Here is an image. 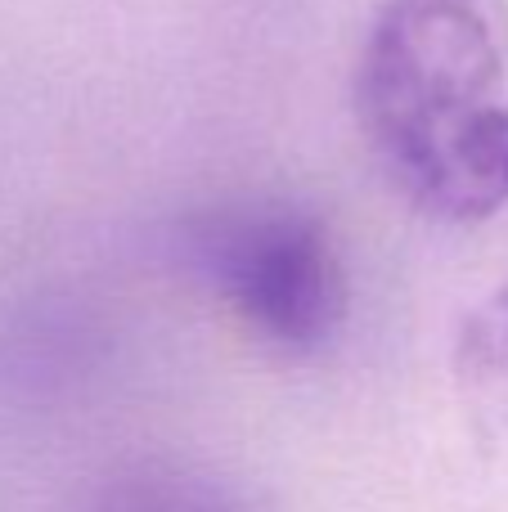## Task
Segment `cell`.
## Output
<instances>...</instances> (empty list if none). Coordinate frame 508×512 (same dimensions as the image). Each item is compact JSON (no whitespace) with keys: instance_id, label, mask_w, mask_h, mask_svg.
<instances>
[{"instance_id":"cell-2","label":"cell","mask_w":508,"mask_h":512,"mask_svg":"<svg viewBox=\"0 0 508 512\" xmlns=\"http://www.w3.org/2000/svg\"><path fill=\"white\" fill-rule=\"evenodd\" d=\"M189 256L216 297L279 351H320L347 315V279L329 234L288 203H239L198 216Z\"/></svg>"},{"instance_id":"cell-3","label":"cell","mask_w":508,"mask_h":512,"mask_svg":"<svg viewBox=\"0 0 508 512\" xmlns=\"http://www.w3.org/2000/svg\"><path fill=\"white\" fill-rule=\"evenodd\" d=\"M72 512H257L230 481L194 463H126L90 486Z\"/></svg>"},{"instance_id":"cell-1","label":"cell","mask_w":508,"mask_h":512,"mask_svg":"<svg viewBox=\"0 0 508 512\" xmlns=\"http://www.w3.org/2000/svg\"><path fill=\"white\" fill-rule=\"evenodd\" d=\"M356 113L423 216L473 225L508 207V0H383Z\"/></svg>"}]
</instances>
